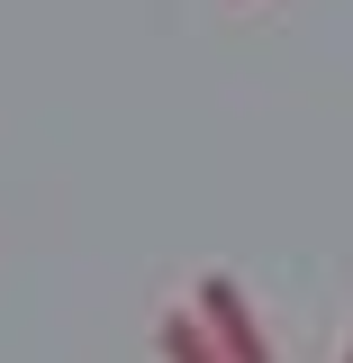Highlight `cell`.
I'll return each instance as SVG.
<instances>
[{"label": "cell", "mask_w": 353, "mask_h": 363, "mask_svg": "<svg viewBox=\"0 0 353 363\" xmlns=\"http://www.w3.org/2000/svg\"><path fill=\"white\" fill-rule=\"evenodd\" d=\"M345 363H353V345H345Z\"/></svg>", "instance_id": "4"}, {"label": "cell", "mask_w": 353, "mask_h": 363, "mask_svg": "<svg viewBox=\"0 0 353 363\" xmlns=\"http://www.w3.org/2000/svg\"><path fill=\"white\" fill-rule=\"evenodd\" d=\"M226 9H245V0H226Z\"/></svg>", "instance_id": "3"}, {"label": "cell", "mask_w": 353, "mask_h": 363, "mask_svg": "<svg viewBox=\"0 0 353 363\" xmlns=\"http://www.w3.org/2000/svg\"><path fill=\"white\" fill-rule=\"evenodd\" d=\"M190 309L209 318V336H218L226 363H272V336H263V318H254V300L236 291V272H199L190 281Z\"/></svg>", "instance_id": "1"}, {"label": "cell", "mask_w": 353, "mask_h": 363, "mask_svg": "<svg viewBox=\"0 0 353 363\" xmlns=\"http://www.w3.org/2000/svg\"><path fill=\"white\" fill-rule=\"evenodd\" d=\"M154 354H163V363H226L199 309H163V327H154Z\"/></svg>", "instance_id": "2"}]
</instances>
